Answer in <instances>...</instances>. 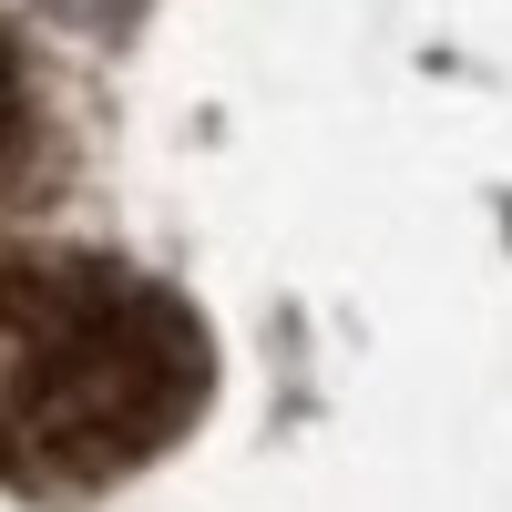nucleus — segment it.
Wrapping results in <instances>:
<instances>
[{"instance_id": "obj_1", "label": "nucleus", "mask_w": 512, "mask_h": 512, "mask_svg": "<svg viewBox=\"0 0 512 512\" xmlns=\"http://www.w3.org/2000/svg\"><path fill=\"white\" fill-rule=\"evenodd\" d=\"M205 400V338L164 287L103 267H0V461L103 482Z\"/></svg>"}, {"instance_id": "obj_2", "label": "nucleus", "mask_w": 512, "mask_h": 512, "mask_svg": "<svg viewBox=\"0 0 512 512\" xmlns=\"http://www.w3.org/2000/svg\"><path fill=\"white\" fill-rule=\"evenodd\" d=\"M21 134H31V82H21V52L0 41V164L21 154Z\"/></svg>"}, {"instance_id": "obj_3", "label": "nucleus", "mask_w": 512, "mask_h": 512, "mask_svg": "<svg viewBox=\"0 0 512 512\" xmlns=\"http://www.w3.org/2000/svg\"><path fill=\"white\" fill-rule=\"evenodd\" d=\"M62 11H123V0H62Z\"/></svg>"}]
</instances>
